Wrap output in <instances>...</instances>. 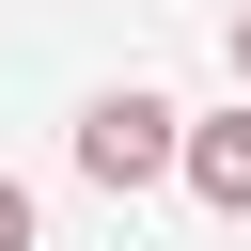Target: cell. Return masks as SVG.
Returning <instances> with one entry per match:
<instances>
[{"label":"cell","instance_id":"obj_4","mask_svg":"<svg viewBox=\"0 0 251 251\" xmlns=\"http://www.w3.org/2000/svg\"><path fill=\"white\" fill-rule=\"evenodd\" d=\"M235 94H251V0H235Z\"/></svg>","mask_w":251,"mask_h":251},{"label":"cell","instance_id":"obj_1","mask_svg":"<svg viewBox=\"0 0 251 251\" xmlns=\"http://www.w3.org/2000/svg\"><path fill=\"white\" fill-rule=\"evenodd\" d=\"M173 141H188V110H173V94H141V78L78 110V173H94L110 204H126V188H173Z\"/></svg>","mask_w":251,"mask_h":251},{"label":"cell","instance_id":"obj_2","mask_svg":"<svg viewBox=\"0 0 251 251\" xmlns=\"http://www.w3.org/2000/svg\"><path fill=\"white\" fill-rule=\"evenodd\" d=\"M173 188H188V204H220V220H251V94H235V110H204V126L173 141Z\"/></svg>","mask_w":251,"mask_h":251},{"label":"cell","instance_id":"obj_3","mask_svg":"<svg viewBox=\"0 0 251 251\" xmlns=\"http://www.w3.org/2000/svg\"><path fill=\"white\" fill-rule=\"evenodd\" d=\"M0 251H31V188H16V173H0Z\"/></svg>","mask_w":251,"mask_h":251}]
</instances>
